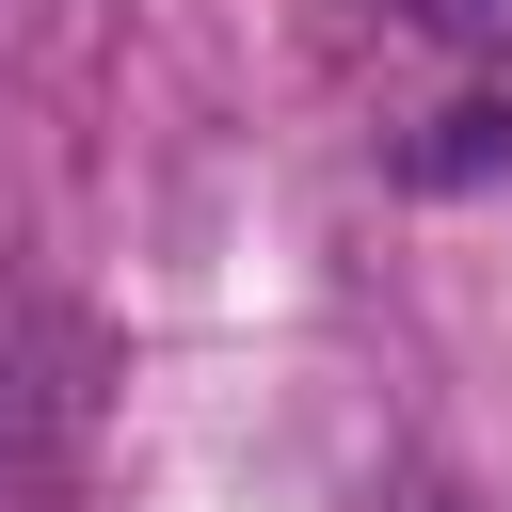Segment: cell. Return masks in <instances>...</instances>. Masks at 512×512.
Instances as JSON below:
<instances>
[{"label":"cell","instance_id":"7a4b0ae2","mask_svg":"<svg viewBox=\"0 0 512 512\" xmlns=\"http://www.w3.org/2000/svg\"><path fill=\"white\" fill-rule=\"evenodd\" d=\"M480 16H496V32H512V0H480Z\"/></svg>","mask_w":512,"mask_h":512},{"label":"cell","instance_id":"6da1fadb","mask_svg":"<svg viewBox=\"0 0 512 512\" xmlns=\"http://www.w3.org/2000/svg\"><path fill=\"white\" fill-rule=\"evenodd\" d=\"M64 416H80V320L0 304V496H32V480H48Z\"/></svg>","mask_w":512,"mask_h":512}]
</instances>
